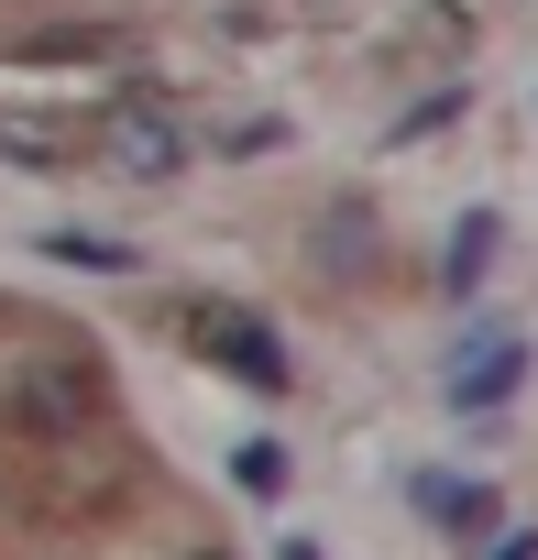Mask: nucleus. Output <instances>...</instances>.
Masks as SVG:
<instances>
[{
	"label": "nucleus",
	"instance_id": "obj_1",
	"mask_svg": "<svg viewBox=\"0 0 538 560\" xmlns=\"http://www.w3.org/2000/svg\"><path fill=\"white\" fill-rule=\"evenodd\" d=\"M0 429L34 440V451H67L78 429H100V363L89 352H34L0 374Z\"/></svg>",
	"mask_w": 538,
	"mask_h": 560
},
{
	"label": "nucleus",
	"instance_id": "obj_2",
	"mask_svg": "<svg viewBox=\"0 0 538 560\" xmlns=\"http://www.w3.org/2000/svg\"><path fill=\"white\" fill-rule=\"evenodd\" d=\"M176 341H187L198 363H220L242 396H297V363H286L276 319H253V308H231V298H176Z\"/></svg>",
	"mask_w": 538,
	"mask_h": 560
},
{
	"label": "nucleus",
	"instance_id": "obj_3",
	"mask_svg": "<svg viewBox=\"0 0 538 560\" xmlns=\"http://www.w3.org/2000/svg\"><path fill=\"white\" fill-rule=\"evenodd\" d=\"M407 516L440 527V538H461V549H483V538H505V483L451 472V462H418L407 472Z\"/></svg>",
	"mask_w": 538,
	"mask_h": 560
},
{
	"label": "nucleus",
	"instance_id": "obj_4",
	"mask_svg": "<svg viewBox=\"0 0 538 560\" xmlns=\"http://www.w3.org/2000/svg\"><path fill=\"white\" fill-rule=\"evenodd\" d=\"M527 363H538V352H527L516 330H483V341H461V352H451V385H440V396H451V418H494V407H516Z\"/></svg>",
	"mask_w": 538,
	"mask_h": 560
},
{
	"label": "nucleus",
	"instance_id": "obj_5",
	"mask_svg": "<svg viewBox=\"0 0 538 560\" xmlns=\"http://www.w3.org/2000/svg\"><path fill=\"white\" fill-rule=\"evenodd\" d=\"M374 253H385V231H374V209H363V198H330V209L308 220V264H319V275H341V287H363Z\"/></svg>",
	"mask_w": 538,
	"mask_h": 560
},
{
	"label": "nucleus",
	"instance_id": "obj_6",
	"mask_svg": "<svg viewBox=\"0 0 538 560\" xmlns=\"http://www.w3.org/2000/svg\"><path fill=\"white\" fill-rule=\"evenodd\" d=\"M494 253H505V209H461V220H451V242H440V298H451V308H472V298H483Z\"/></svg>",
	"mask_w": 538,
	"mask_h": 560
},
{
	"label": "nucleus",
	"instance_id": "obj_7",
	"mask_svg": "<svg viewBox=\"0 0 538 560\" xmlns=\"http://www.w3.org/2000/svg\"><path fill=\"white\" fill-rule=\"evenodd\" d=\"M231 483H242V494H253V505H276V494H286V483H297V462H286V451H276V440H231Z\"/></svg>",
	"mask_w": 538,
	"mask_h": 560
},
{
	"label": "nucleus",
	"instance_id": "obj_8",
	"mask_svg": "<svg viewBox=\"0 0 538 560\" xmlns=\"http://www.w3.org/2000/svg\"><path fill=\"white\" fill-rule=\"evenodd\" d=\"M110 154H121V165H132V176H165V165H176V154H187V132H165V121H143V110H132V132H121V143H110Z\"/></svg>",
	"mask_w": 538,
	"mask_h": 560
},
{
	"label": "nucleus",
	"instance_id": "obj_9",
	"mask_svg": "<svg viewBox=\"0 0 538 560\" xmlns=\"http://www.w3.org/2000/svg\"><path fill=\"white\" fill-rule=\"evenodd\" d=\"M45 253H56V264H89V275H132V253L100 242V231H45Z\"/></svg>",
	"mask_w": 538,
	"mask_h": 560
},
{
	"label": "nucleus",
	"instance_id": "obj_10",
	"mask_svg": "<svg viewBox=\"0 0 538 560\" xmlns=\"http://www.w3.org/2000/svg\"><path fill=\"white\" fill-rule=\"evenodd\" d=\"M451 121H461V89H429V100H418V110H407L385 143H429V132H451Z\"/></svg>",
	"mask_w": 538,
	"mask_h": 560
},
{
	"label": "nucleus",
	"instance_id": "obj_11",
	"mask_svg": "<svg viewBox=\"0 0 538 560\" xmlns=\"http://www.w3.org/2000/svg\"><path fill=\"white\" fill-rule=\"evenodd\" d=\"M209 143H220V154H276V143H286V121H276V110H253V121H220Z\"/></svg>",
	"mask_w": 538,
	"mask_h": 560
},
{
	"label": "nucleus",
	"instance_id": "obj_12",
	"mask_svg": "<svg viewBox=\"0 0 538 560\" xmlns=\"http://www.w3.org/2000/svg\"><path fill=\"white\" fill-rule=\"evenodd\" d=\"M472 560H538V527H505V538H483Z\"/></svg>",
	"mask_w": 538,
	"mask_h": 560
},
{
	"label": "nucleus",
	"instance_id": "obj_13",
	"mask_svg": "<svg viewBox=\"0 0 538 560\" xmlns=\"http://www.w3.org/2000/svg\"><path fill=\"white\" fill-rule=\"evenodd\" d=\"M276 560H330V549H319V538H286V549H276Z\"/></svg>",
	"mask_w": 538,
	"mask_h": 560
},
{
	"label": "nucleus",
	"instance_id": "obj_14",
	"mask_svg": "<svg viewBox=\"0 0 538 560\" xmlns=\"http://www.w3.org/2000/svg\"><path fill=\"white\" fill-rule=\"evenodd\" d=\"M187 560H231V549H187Z\"/></svg>",
	"mask_w": 538,
	"mask_h": 560
}]
</instances>
